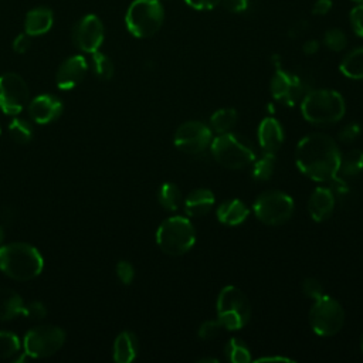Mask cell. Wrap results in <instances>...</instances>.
<instances>
[{
    "label": "cell",
    "mask_w": 363,
    "mask_h": 363,
    "mask_svg": "<svg viewBox=\"0 0 363 363\" xmlns=\"http://www.w3.org/2000/svg\"><path fill=\"white\" fill-rule=\"evenodd\" d=\"M340 155L333 138L325 133H311L298 142L295 163L298 170L313 182H329L339 174Z\"/></svg>",
    "instance_id": "1"
},
{
    "label": "cell",
    "mask_w": 363,
    "mask_h": 363,
    "mask_svg": "<svg viewBox=\"0 0 363 363\" xmlns=\"http://www.w3.org/2000/svg\"><path fill=\"white\" fill-rule=\"evenodd\" d=\"M44 259L38 250L26 242L0 247V269L16 281H30L43 271Z\"/></svg>",
    "instance_id": "2"
},
{
    "label": "cell",
    "mask_w": 363,
    "mask_h": 363,
    "mask_svg": "<svg viewBox=\"0 0 363 363\" xmlns=\"http://www.w3.org/2000/svg\"><path fill=\"white\" fill-rule=\"evenodd\" d=\"M301 112L309 123L330 125L345 116L346 102L335 89H313L302 98Z\"/></svg>",
    "instance_id": "3"
},
{
    "label": "cell",
    "mask_w": 363,
    "mask_h": 363,
    "mask_svg": "<svg viewBox=\"0 0 363 363\" xmlns=\"http://www.w3.org/2000/svg\"><path fill=\"white\" fill-rule=\"evenodd\" d=\"M210 152L218 164L231 170L244 169L257 159L252 143L233 132L216 136L210 143Z\"/></svg>",
    "instance_id": "4"
},
{
    "label": "cell",
    "mask_w": 363,
    "mask_h": 363,
    "mask_svg": "<svg viewBox=\"0 0 363 363\" xmlns=\"http://www.w3.org/2000/svg\"><path fill=\"white\" fill-rule=\"evenodd\" d=\"M156 242L167 255H183L193 248L196 230L187 217L173 216L162 221L157 227Z\"/></svg>",
    "instance_id": "5"
},
{
    "label": "cell",
    "mask_w": 363,
    "mask_h": 363,
    "mask_svg": "<svg viewBox=\"0 0 363 363\" xmlns=\"http://www.w3.org/2000/svg\"><path fill=\"white\" fill-rule=\"evenodd\" d=\"M216 313L227 330L242 329L251 318V305L247 295L234 285H225L216 301Z\"/></svg>",
    "instance_id": "6"
},
{
    "label": "cell",
    "mask_w": 363,
    "mask_h": 363,
    "mask_svg": "<svg viewBox=\"0 0 363 363\" xmlns=\"http://www.w3.org/2000/svg\"><path fill=\"white\" fill-rule=\"evenodd\" d=\"M164 20V10L159 0H133L128 7L125 23L129 33L146 38L159 31Z\"/></svg>",
    "instance_id": "7"
},
{
    "label": "cell",
    "mask_w": 363,
    "mask_h": 363,
    "mask_svg": "<svg viewBox=\"0 0 363 363\" xmlns=\"http://www.w3.org/2000/svg\"><path fill=\"white\" fill-rule=\"evenodd\" d=\"M345 323V309L332 296L322 295L309 309V325L318 336H333Z\"/></svg>",
    "instance_id": "8"
},
{
    "label": "cell",
    "mask_w": 363,
    "mask_h": 363,
    "mask_svg": "<svg viewBox=\"0 0 363 363\" xmlns=\"http://www.w3.org/2000/svg\"><path fill=\"white\" fill-rule=\"evenodd\" d=\"M294 200L284 191L268 190L261 193L252 204L255 217L267 225H281L294 214Z\"/></svg>",
    "instance_id": "9"
},
{
    "label": "cell",
    "mask_w": 363,
    "mask_h": 363,
    "mask_svg": "<svg viewBox=\"0 0 363 363\" xmlns=\"http://www.w3.org/2000/svg\"><path fill=\"white\" fill-rule=\"evenodd\" d=\"M65 342V333L54 325L33 328L24 336V354L28 357H48L57 353Z\"/></svg>",
    "instance_id": "10"
},
{
    "label": "cell",
    "mask_w": 363,
    "mask_h": 363,
    "mask_svg": "<svg viewBox=\"0 0 363 363\" xmlns=\"http://www.w3.org/2000/svg\"><path fill=\"white\" fill-rule=\"evenodd\" d=\"M211 140V129L199 121H189L182 123L174 132L173 138L174 146L187 155L203 153L210 146Z\"/></svg>",
    "instance_id": "11"
},
{
    "label": "cell",
    "mask_w": 363,
    "mask_h": 363,
    "mask_svg": "<svg viewBox=\"0 0 363 363\" xmlns=\"http://www.w3.org/2000/svg\"><path fill=\"white\" fill-rule=\"evenodd\" d=\"M269 88L272 98L288 106H294L309 92L299 75L288 72L281 67H277Z\"/></svg>",
    "instance_id": "12"
},
{
    "label": "cell",
    "mask_w": 363,
    "mask_h": 363,
    "mask_svg": "<svg viewBox=\"0 0 363 363\" xmlns=\"http://www.w3.org/2000/svg\"><path fill=\"white\" fill-rule=\"evenodd\" d=\"M28 101L26 81L14 72L0 75V109L6 115H17Z\"/></svg>",
    "instance_id": "13"
},
{
    "label": "cell",
    "mask_w": 363,
    "mask_h": 363,
    "mask_svg": "<svg viewBox=\"0 0 363 363\" xmlns=\"http://www.w3.org/2000/svg\"><path fill=\"white\" fill-rule=\"evenodd\" d=\"M104 24L95 14H86L78 20L72 28V41L75 47L85 52H95L104 43Z\"/></svg>",
    "instance_id": "14"
},
{
    "label": "cell",
    "mask_w": 363,
    "mask_h": 363,
    "mask_svg": "<svg viewBox=\"0 0 363 363\" xmlns=\"http://www.w3.org/2000/svg\"><path fill=\"white\" fill-rule=\"evenodd\" d=\"M88 71V62L82 55H72L67 58L58 68L55 82L60 89H72L77 86Z\"/></svg>",
    "instance_id": "15"
},
{
    "label": "cell",
    "mask_w": 363,
    "mask_h": 363,
    "mask_svg": "<svg viewBox=\"0 0 363 363\" xmlns=\"http://www.w3.org/2000/svg\"><path fill=\"white\" fill-rule=\"evenodd\" d=\"M31 119L40 125H47L55 121L62 113V102L50 94L35 96L28 105Z\"/></svg>",
    "instance_id": "16"
},
{
    "label": "cell",
    "mask_w": 363,
    "mask_h": 363,
    "mask_svg": "<svg viewBox=\"0 0 363 363\" xmlns=\"http://www.w3.org/2000/svg\"><path fill=\"white\" fill-rule=\"evenodd\" d=\"M336 197L329 187H316L308 200V211L312 220L320 223L328 220L335 210Z\"/></svg>",
    "instance_id": "17"
},
{
    "label": "cell",
    "mask_w": 363,
    "mask_h": 363,
    "mask_svg": "<svg viewBox=\"0 0 363 363\" xmlns=\"http://www.w3.org/2000/svg\"><path fill=\"white\" fill-rule=\"evenodd\" d=\"M257 136L258 143L264 152L275 153L284 142V129L275 118L268 116L264 118L258 125Z\"/></svg>",
    "instance_id": "18"
},
{
    "label": "cell",
    "mask_w": 363,
    "mask_h": 363,
    "mask_svg": "<svg viewBox=\"0 0 363 363\" xmlns=\"http://www.w3.org/2000/svg\"><path fill=\"white\" fill-rule=\"evenodd\" d=\"M52 24H54V14H52L51 9H48L45 6L31 9L27 13L26 20H24L26 33L31 37H37V35H43V34L48 33L51 30Z\"/></svg>",
    "instance_id": "19"
},
{
    "label": "cell",
    "mask_w": 363,
    "mask_h": 363,
    "mask_svg": "<svg viewBox=\"0 0 363 363\" xmlns=\"http://www.w3.org/2000/svg\"><path fill=\"white\" fill-rule=\"evenodd\" d=\"M217 220L225 225H240L250 216V210L240 199H230L217 207Z\"/></svg>",
    "instance_id": "20"
},
{
    "label": "cell",
    "mask_w": 363,
    "mask_h": 363,
    "mask_svg": "<svg viewBox=\"0 0 363 363\" xmlns=\"http://www.w3.org/2000/svg\"><path fill=\"white\" fill-rule=\"evenodd\" d=\"M216 197L208 189L191 190L184 199V211L190 217H201L210 211Z\"/></svg>",
    "instance_id": "21"
},
{
    "label": "cell",
    "mask_w": 363,
    "mask_h": 363,
    "mask_svg": "<svg viewBox=\"0 0 363 363\" xmlns=\"http://www.w3.org/2000/svg\"><path fill=\"white\" fill-rule=\"evenodd\" d=\"M138 354V339L132 332H122L113 343V360L116 363H130Z\"/></svg>",
    "instance_id": "22"
},
{
    "label": "cell",
    "mask_w": 363,
    "mask_h": 363,
    "mask_svg": "<svg viewBox=\"0 0 363 363\" xmlns=\"http://www.w3.org/2000/svg\"><path fill=\"white\" fill-rule=\"evenodd\" d=\"M23 311L24 302L21 296L10 288H0V320H10L23 315Z\"/></svg>",
    "instance_id": "23"
},
{
    "label": "cell",
    "mask_w": 363,
    "mask_h": 363,
    "mask_svg": "<svg viewBox=\"0 0 363 363\" xmlns=\"http://www.w3.org/2000/svg\"><path fill=\"white\" fill-rule=\"evenodd\" d=\"M340 72L350 79H363V47L347 52L339 65Z\"/></svg>",
    "instance_id": "24"
},
{
    "label": "cell",
    "mask_w": 363,
    "mask_h": 363,
    "mask_svg": "<svg viewBox=\"0 0 363 363\" xmlns=\"http://www.w3.org/2000/svg\"><path fill=\"white\" fill-rule=\"evenodd\" d=\"M237 123V111L233 108L217 109L210 118V129L216 133H227Z\"/></svg>",
    "instance_id": "25"
},
{
    "label": "cell",
    "mask_w": 363,
    "mask_h": 363,
    "mask_svg": "<svg viewBox=\"0 0 363 363\" xmlns=\"http://www.w3.org/2000/svg\"><path fill=\"white\" fill-rule=\"evenodd\" d=\"M363 170V150L352 149L340 155L339 173L343 176H356Z\"/></svg>",
    "instance_id": "26"
},
{
    "label": "cell",
    "mask_w": 363,
    "mask_h": 363,
    "mask_svg": "<svg viewBox=\"0 0 363 363\" xmlns=\"http://www.w3.org/2000/svg\"><path fill=\"white\" fill-rule=\"evenodd\" d=\"M160 206L167 211H176L182 204L180 189L173 183H163L157 191Z\"/></svg>",
    "instance_id": "27"
},
{
    "label": "cell",
    "mask_w": 363,
    "mask_h": 363,
    "mask_svg": "<svg viewBox=\"0 0 363 363\" xmlns=\"http://www.w3.org/2000/svg\"><path fill=\"white\" fill-rule=\"evenodd\" d=\"M224 353L227 359L233 363H250L251 352L248 346L238 337H230L225 343Z\"/></svg>",
    "instance_id": "28"
},
{
    "label": "cell",
    "mask_w": 363,
    "mask_h": 363,
    "mask_svg": "<svg viewBox=\"0 0 363 363\" xmlns=\"http://www.w3.org/2000/svg\"><path fill=\"white\" fill-rule=\"evenodd\" d=\"M277 164L275 153L264 152V155L252 162V177L257 180H268L271 179L274 169Z\"/></svg>",
    "instance_id": "29"
},
{
    "label": "cell",
    "mask_w": 363,
    "mask_h": 363,
    "mask_svg": "<svg viewBox=\"0 0 363 363\" xmlns=\"http://www.w3.org/2000/svg\"><path fill=\"white\" fill-rule=\"evenodd\" d=\"M9 132H10L14 142L23 145V143H27V142L31 140L34 129H33V125L28 121L21 119V118H16L10 122Z\"/></svg>",
    "instance_id": "30"
},
{
    "label": "cell",
    "mask_w": 363,
    "mask_h": 363,
    "mask_svg": "<svg viewBox=\"0 0 363 363\" xmlns=\"http://www.w3.org/2000/svg\"><path fill=\"white\" fill-rule=\"evenodd\" d=\"M20 352V339L11 333L0 330V359H10Z\"/></svg>",
    "instance_id": "31"
},
{
    "label": "cell",
    "mask_w": 363,
    "mask_h": 363,
    "mask_svg": "<svg viewBox=\"0 0 363 363\" xmlns=\"http://www.w3.org/2000/svg\"><path fill=\"white\" fill-rule=\"evenodd\" d=\"M92 65H94V71L95 74L101 78V79H111L113 75V64L111 61L109 57H106L105 54L95 51L92 52Z\"/></svg>",
    "instance_id": "32"
},
{
    "label": "cell",
    "mask_w": 363,
    "mask_h": 363,
    "mask_svg": "<svg viewBox=\"0 0 363 363\" xmlns=\"http://www.w3.org/2000/svg\"><path fill=\"white\" fill-rule=\"evenodd\" d=\"M323 44L332 51H342L347 45L346 33L337 27L329 28L323 34Z\"/></svg>",
    "instance_id": "33"
},
{
    "label": "cell",
    "mask_w": 363,
    "mask_h": 363,
    "mask_svg": "<svg viewBox=\"0 0 363 363\" xmlns=\"http://www.w3.org/2000/svg\"><path fill=\"white\" fill-rule=\"evenodd\" d=\"M221 329H224L221 326V323L218 322V319H208V320H204L200 328H199V337L203 339V340H211L214 337L218 336V333L221 332Z\"/></svg>",
    "instance_id": "34"
},
{
    "label": "cell",
    "mask_w": 363,
    "mask_h": 363,
    "mask_svg": "<svg viewBox=\"0 0 363 363\" xmlns=\"http://www.w3.org/2000/svg\"><path fill=\"white\" fill-rule=\"evenodd\" d=\"M349 21H350V27H352L353 33L357 37L363 38V3H359L357 6H354L350 10Z\"/></svg>",
    "instance_id": "35"
},
{
    "label": "cell",
    "mask_w": 363,
    "mask_h": 363,
    "mask_svg": "<svg viewBox=\"0 0 363 363\" xmlns=\"http://www.w3.org/2000/svg\"><path fill=\"white\" fill-rule=\"evenodd\" d=\"M302 291L303 294L311 298V299H318L319 296L323 295V286L320 284V281H318L316 278H306L303 282H302Z\"/></svg>",
    "instance_id": "36"
},
{
    "label": "cell",
    "mask_w": 363,
    "mask_h": 363,
    "mask_svg": "<svg viewBox=\"0 0 363 363\" xmlns=\"http://www.w3.org/2000/svg\"><path fill=\"white\" fill-rule=\"evenodd\" d=\"M116 275H118V278L121 279L122 284L129 285V284L133 281L135 269H133V267H132L130 262H128V261H119L118 265H116Z\"/></svg>",
    "instance_id": "37"
},
{
    "label": "cell",
    "mask_w": 363,
    "mask_h": 363,
    "mask_svg": "<svg viewBox=\"0 0 363 363\" xmlns=\"http://www.w3.org/2000/svg\"><path fill=\"white\" fill-rule=\"evenodd\" d=\"M23 315L30 318V319H43L45 318L47 315V308L44 303L35 301V302H31L28 305H24V311H23Z\"/></svg>",
    "instance_id": "38"
},
{
    "label": "cell",
    "mask_w": 363,
    "mask_h": 363,
    "mask_svg": "<svg viewBox=\"0 0 363 363\" xmlns=\"http://www.w3.org/2000/svg\"><path fill=\"white\" fill-rule=\"evenodd\" d=\"M360 125L359 123H349L339 132V140L343 143H352L354 142L360 135Z\"/></svg>",
    "instance_id": "39"
},
{
    "label": "cell",
    "mask_w": 363,
    "mask_h": 363,
    "mask_svg": "<svg viewBox=\"0 0 363 363\" xmlns=\"http://www.w3.org/2000/svg\"><path fill=\"white\" fill-rule=\"evenodd\" d=\"M328 187L332 190V193H333V196L336 199L337 197H346L349 194V191H350L349 184L342 177H339L337 174L333 179L329 180V186Z\"/></svg>",
    "instance_id": "40"
},
{
    "label": "cell",
    "mask_w": 363,
    "mask_h": 363,
    "mask_svg": "<svg viewBox=\"0 0 363 363\" xmlns=\"http://www.w3.org/2000/svg\"><path fill=\"white\" fill-rule=\"evenodd\" d=\"M31 45V35H28L27 33H21L18 34L14 41H13V50L17 54H24Z\"/></svg>",
    "instance_id": "41"
},
{
    "label": "cell",
    "mask_w": 363,
    "mask_h": 363,
    "mask_svg": "<svg viewBox=\"0 0 363 363\" xmlns=\"http://www.w3.org/2000/svg\"><path fill=\"white\" fill-rule=\"evenodd\" d=\"M221 4L231 13H242L248 9L250 0H221Z\"/></svg>",
    "instance_id": "42"
},
{
    "label": "cell",
    "mask_w": 363,
    "mask_h": 363,
    "mask_svg": "<svg viewBox=\"0 0 363 363\" xmlns=\"http://www.w3.org/2000/svg\"><path fill=\"white\" fill-rule=\"evenodd\" d=\"M187 6H190L194 10H211L217 7L221 0H184Z\"/></svg>",
    "instance_id": "43"
},
{
    "label": "cell",
    "mask_w": 363,
    "mask_h": 363,
    "mask_svg": "<svg viewBox=\"0 0 363 363\" xmlns=\"http://www.w3.org/2000/svg\"><path fill=\"white\" fill-rule=\"evenodd\" d=\"M332 0H316L312 6V13L315 16H325L332 10Z\"/></svg>",
    "instance_id": "44"
},
{
    "label": "cell",
    "mask_w": 363,
    "mask_h": 363,
    "mask_svg": "<svg viewBox=\"0 0 363 363\" xmlns=\"http://www.w3.org/2000/svg\"><path fill=\"white\" fill-rule=\"evenodd\" d=\"M319 47H320V43L315 38H311V40H306L302 45V50L306 55H313L319 51Z\"/></svg>",
    "instance_id": "45"
},
{
    "label": "cell",
    "mask_w": 363,
    "mask_h": 363,
    "mask_svg": "<svg viewBox=\"0 0 363 363\" xmlns=\"http://www.w3.org/2000/svg\"><path fill=\"white\" fill-rule=\"evenodd\" d=\"M255 362H258V363H261V362H267V363H269V362H285V363H292V362H295V360H294V359H291V357H285V356H262V357L255 359Z\"/></svg>",
    "instance_id": "46"
},
{
    "label": "cell",
    "mask_w": 363,
    "mask_h": 363,
    "mask_svg": "<svg viewBox=\"0 0 363 363\" xmlns=\"http://www.w3.org/2000/svg\"><path fill=\"white\" fill-rule=\"evenodd\" d=\"M305 28H306V21H303V20H302V21H296L295 26H292V27L289 28L288 34H289L291 37H296V35H299L301 33H303Z\"/></svg>",
    "instance_id": "47"
},
{
    "label": "cell",
    "mask_w": 363,
    "mask_h": 363,
    "mask_svg": "<svg viewBox=\"0 0 363 363\" xmlns=\"http://www.w3.org/2000/svg\"><path fill=\"white\" fill-rule=\"evenodd\" d=\"M199 362H201V363H208V362H214V363H217L218 360H217V359H213V357H204V359H200Z\"/></svg>",
    "instance_id": "48"
},
{
    "label": "cell",
    "mask_w": 363,
    "mask_h": 363,
    "mask_svg": "<svg viewBox=\"0 0 363 363\" xmlns=\"http://www.w3.org/2000/svg\"><path fill=\"white\" fill-rule=\"evenodd\" d=\"M3 238H4V231H3V228H1V225H0V242L3 241Z\"/></svg>",
    "instance_id": "49"
},
{
    "label": "cell",
    "mask_w": 363,
    "mask_h": 363,
    "mask_svg": "<svg viewBox=\"0 0 363 363\" xmlns=\"http://www.w3.org/2000/svg\"><path fill=\"white\" fill-rule=\"evenodd\" d=\"M360 350H362V353H363V333H362V336H360Z\"/></svg>",
    "instance_id": "50"
},
{
    "label": "cell",
    "mask_w": 363,
    "mask_h": 363,
    "mask_svg": "<svg viewBox=\"0 0 363 363\" xmlns=\"http://www.w3.org/2000/svg\"><path fill=\"white\" fill-rule=\"evenodd\" d=\"M353 1H357V3H363V0H353Z\"/></svg>",
    "instance_id": "51"
},
{
    "label": "cell",
    "mask_w": 363,
    "mask_h": 363,
    "mask_svg": "<svg viewBox=\"0 0 363 363\" xmlns=\"http://www.w3.org/2000/svg\"><path fill=\"white\" fill-rule=\"evenodd\" d=\"M0 133H1V129H0Z\"/></svg>",
    "instance_id": "52"
}]
</instances>
